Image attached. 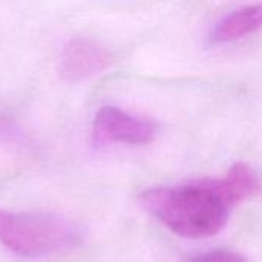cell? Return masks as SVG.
Segmentation results:
<instances>
[{
  "label": "cell",
  "instance_id": "1",
  "mask_svg": "<svg viewBox=\"0 0 262 262\" xmlns=\"http://www.w3.org/2000/svg\"><path fill=\"white\" fill-rule=\"evenodd\" d=\"M259 192V180L246 163L233 164L221 178L154 187L140 195L141 206L173 233L201 239L218 235L232 210Z\"/></svg>",
  "mask_w": 262,
  "mask_h": 262
},
{
  "label": "cell",
  "instance_id": "2",
  "mask_svg": "<svg viewBox=\"0 0 262 262\" xmlns=\"http://www.w3.org/2000/svg\"><path fill=\"white\" fill-rule=\"evenodd\" d=\"M78 229L66 218L48 213H15L0 209V244L21 256H43L71 249Z\"/></svg>",
  "mask_w": 262,
  "mask_h": 262
},
{
  "label": "cell",
  "instance_id": "3",
  "mask_svg": "<svg viewBox=\"0 0 262 262\" xmlns=\"http://www.w3.org/2000/svg\"><path fill=\"white\" fill-rule=\"evenodd\" d=\"M157 135V124L147 118L127 114L114 106L101 107L92 126V140L97 146L147 144Z\"/></svg>",
  "mask_w": 262,
  "mask_h": 262
},
{
  "label": "cell",
  "instance_id": "4",
  "mask_svg": "<svg viewBox=\"0 0 262 262\" xmlns=\"http://www.w3.org/2000/svg\"><path fill=\"white\" fill-rule=\"evenodd\" d=\"M112 63V54L98 41L88 37H72L60 54L58 72L66 81H81L94 77Z\"/></svg>",
  "mask_w": 262,
  "mask_h": 262
},
{
  "label": "cell",
  "instance_id": "5",
  "mask_svg": "<svg viewBox=\"0 0 262 262\" xmlns=\"http://www.w3.org/2000/svg\"><path fill=\"white\" fill-rule=\"evenodd\" d=\"M259 29H262V0L226 15L215 25L209 40L212 45L232 43L255 34Z\"/></svg>",
  "mask_w": 262,
  "mask_h": 262
},
{
  "label": "cell",
  "instance_id": "6",
  "mask_svg": "<svg viewBox=\"0 0 262 262\" xmlns=\"http://www.w3.org/2000/svg\"><path fill=\"white\" fill-rule=\"evenodd\" d=\"M189 262H247L246 256L232 250H212L203 253Z\"/></svg>",
  "mask_w": 262,
  "mask_h": 262
}]
</instances>
